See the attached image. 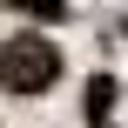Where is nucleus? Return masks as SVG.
I'll return each mask as SVG.
<instances>
[{
    "mask_svg": "<svg viewBox=\"0 0 128 128\" xmlns=\"http://www.w3.org/2000/svg\"><path fill=\"white\" fill-rule=\"evenodd\" d=\"M61 74V54H54V40H40V34H14L7 47H0V88L7 94H40L47 81Z\"/></svg>",
    "mask_w": 128,
    "mask_h": 128,
    "instance_id": "1",
    "label": "nucleus"
},
{
    "mask_svg": "<svg viewBox=\"0 0 128 128\" xmlns=\"http://www.w3.org/2000/svg\"><path fill=\"white\" fill-rule=\"evenodd\" d=\"M108 94H115L108 81H88V115H108Z\"/></svg>",
    "mask_w": 128,
    "mask_h": 128,
    "instance_id": "2",
    "label": "nucleus"
},
{
    "mask_svg": "<svg viewBox=\"0 0 128 128\" xmlns=\"http://www.w3.org/2000/svg\"><path fill=\"white\" fill-rule=\"evenodd\" d=\"M14 7H27V14H47V20H54V14L68 7V0H14Z\"/></svg>",
    "mask_w": 128,
    "mask_h": 128,
    "instance_id": "3",
    "label": "nucleus"
}]
</instances>
